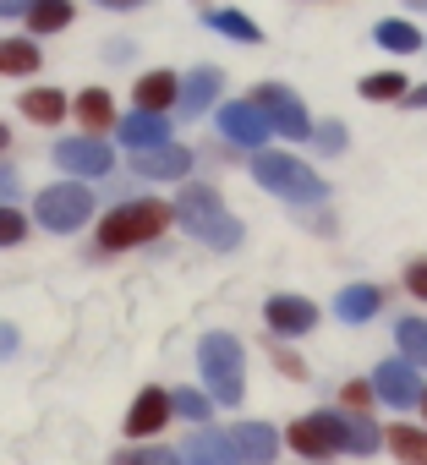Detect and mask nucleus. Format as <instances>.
Masks as SVG:
<instances>
[{"instance_id":"nucleus-1","label":"nucleus","mask_w":427,"mask_h":465,"mask_svg":"<svg viewBox=\"0 0 427 465\" xmlns=\"http://www.w3.org/2000/svg\"><path fill=\"white\" fill-rule=\"evenodd\" d=\"M170 208H175L181 230H186V236H197L203 247H220V252L242 247V224H236V213L220 203V192H214V186L192 181V186H181V197H175Z\"/></svg>"},{"instance_id":"nucleus-2","label":"nucleus","mask_w":427,"mask_h":465,"mask_svg":"<svg viewBox=\"0 0 427 465\" xmlns=\"http://www.w3.org/2000/svg\"><path fill=\"white\" fill-rule=\"evenodd\" d=\"M170 219H175V208H170V203H159V197L121 203V208H110V213H104V224H99V252L143 247V242L164 236V224H170Z\"/></svg>"},{"instance_id":"nucleus-3","label":"nucleus","mask_w":427,"mask_h":465,"mask_svg":"<svg viewBox=\"0 0 427 465\" xmlns=\"http://www.w3.org/2000/svg\"><path fill=\"white\" fill-rule=\"evenodd\" d=\"M197 367L208 378V400L242 405V394H247V356H242V340L236 334H203Z\"/></svg>"},{"instance_id":"nucleus-4","label":"nucleus","mask_w":427,"mask_h":465,"mask_svg":"<svg viewBox=\"0 0 427 465\" xmlns=\"http://www.w3.org/2000/svg\"><path fill=\"white\" fill-rule=\"evenodd\" d=\"M253 181L269 186V192H280V197H291V203H318V197H323V181H318L302 159L274 153V148L253 153Z\"/></svg>"},{"instance_id":"nucleus-5","label":"nucleus","mask_w":427,"mask_h":465,"mask_svg":"<svg viewBox=\"0 0 427 465\" xmlns=\"http://www.w3.org/2000/svg\"><path fill=\"white\" fill-rule=\"evenodd\" d=\"M34 213H39V224H50V230H77V224H88V213H94V192L83 186V181H61V186H45L39 192V203H34Z\"/></svg>"},{"instance_id":"nucleus-6","label":"nucleus","mask_w":427,"mask_h":465,"mask_svg":"<svg viewBox=\"0 0 427 465\" xmlns=\"http://www.w3.org/2000/svg\"><path fill=\"white\" fill-rule=\"evenodd\" d=\"M55 164H61L66 175H77V181H94V175H110L115 153H110L104 137H66V143L55 148Z\"/></svg>"},{"instance_id":"nucleus-7","label":"nucleus","mask_w":427,"mask_h":465,"mask_svg":"<svg viewBox=\"0 0 427 465\" xmlns=\"http://www.w3.org/2000/svg\"><path fill=\"white\" fill-rule=\"evenodd\" d=\"M253 104L269 115V126H274L280 137H307V110H302V99H296L291 88H280V83H263Z\"/></svg>"},{"instance_id":"nucleus-8","label":"nucleus","mask_w":427,"mask_h":465,"mask_svg":"<svg viewBox=\"0 0 427 465\" xmlns=\"http://www.w3.org/2000/svg\"><path fill=\"white\" fill-rule=\"evenodd\" d=\"M220 137H231V143H242V148H258V153H263V143L274 137V126H269V115H263L258 104L236 99V104H225V110H220Z\"/></svg>"},{"instance_id":"nucleus-9","label":"nucleus","mask_w":427,"mask_h":465,"mask_svg":"<svg viewBox=\"0 0 427 465\" xmlns=\"http://www.w3.org/2000/svg\"><path fill=\"white\" fill-rule=\"evenodd\" d=\"M372 394L405 411V405H422V394H427V389H422V378H416V367H411V361H383V367L372 372Z\"/></svg>"},{"instance_id":"nucleus-10","label":"nucleus","mask_w":427,"mask_h":465,"mask_svg":"<svg viewBox=\"0 0 427 465\" xmlns=\"http://www.w3.org/2000/svg\"><path fill=\"white\" fill-rule=\"evenodd\" d=\"M263 323H269L274 334L296 340V334H313V323H318V307H313L307 296H269V307H263Z\"/></svg>"},{"instance_id":"nucleus-11","label":"nucleus","mask_w":427,"mask_h":465,"mask_svg":"<svg viewBox=\"0 0 427 465\" xmlns=\"http://www.w3.org/2000/svg\"><path fill=\"white\" fill-rule=\"evenodd\" d=\"M231 449H236L242 465H269L274 449H280V438H274L269 421H242V427H231Z\"/></svg>"},{"instance_id":"nucleus-12","label":"nucleus","mask_w":427,"mask_h":465,"mask_svg":"<svg viewBox=\"0 0 427 465\" xmlns=\"http://www.w3.org/2000/svg\"><path fill=\"white\" fill-rule=\"evenodd\" d=\"M121 143L132 148V153H154V148H164V137H170V121L164 115H148V110H132L121 126Z\"/></svg>"},{"instance_id":"nucleus-13","label":"nucleus","mask_w":427,"mask_h":465,"mask_svg":"<svg viewBox=\"0 0 427 465\" xmlns=\"http://www.w3.org/2000/svg\"><path fill=\"white\" fill-rule=\"evenodd\" d=\"M170 421V394L164 389H143L137 400H132V411H126V432L132 438H148V432H159Z\"/></svg>"},{"instance_id":"nucleus-14","label":"nucleus","mask_w":427,"mask_h":465,"mask_svg":"<svg viewBox=\"0 0 427 465\" xmlns=\"http://www.w3.org/2000/svg\"><path fill=\"white\" fill-rule=\"evenodd\" d=\"M132 164H137V175H148V181H181V175L192 170V153L175 148V143H164V148H154V153H132Z\"/></svg>"},{"instance_id":"nucleus-15","label":"nucleus","mask_w":427,"mask_h":465,"mask_svg":"<svg viewBox=\"0 0 427 465\" xmlns=\"http://www.w3.org/2000/svg\"><path fill=\"white\" fill-rule=\"evenodd\" d=\"M181 465H242L231 449V432H197L181 443Z\"/></svg>"},{"instance_id":"nucleus-16","label":"nucleus","mask_w":427,"mask_h":465,"mask_svg":"<svg viewBox=\"0 0 427 465\" xmlns=\"http://www.w3.org/2000/svg\"><path fill=\"white\" fill-rule=\"evenodd\" d=\"M175 99H181V77H175V72H148V77H137V110L159 115V110H170Z\"/></svg>"},{"instance_id":"nucleus-17","label":"nucleus","mask_w":427,"mask_h":465,"mask_svg":"<svg viewBox=\"0 0 427 465\" xmlns=\"http://www.w3.org/2000/svg\"><path fill=\"white\" fill-rule=\"evenodd\" d=\"M214 94H220V72H214V66H197V72L181 83V99H175V104H181V115L192 121V115H203V110L214 104Z\"/></svg>"},{"instance_id":"nucleus-18","label":"nucleus","mask_w":427,"mask_h":465,"mask_svg":"<svg viewBox=\"0 0 427 465\" xmlns=\"http://www.w3.org/2000/svg\"><path fill=\"white\" fill-rule=\"evenodd\" d=\"M77 121L88 126V137H99L104 126H115V104H110V94L104 88H88V94H77Z\"/></svg>"},{"instance_id":"nucleus-19","label":"nucleus","mask_w":427,"mask_h":465,"mask_svg":"<svg viewBox=\"0 0 427 465\" xmlns=\"http://www.w3.org/2000/svg\"><path fill=\"white\" fill-rule=\"evenodd\" d=\"M34 72H39L34 39H0V77H34Z\"/></svg>"},{"instance_id":"nucleus-20","label":"nucleus","mask_w":427,"mask_h":465,"mask_svg":"<svg viewBox=\"0 0 427 465\" xmlns=\"http://www.w3.org/2000/svg\"><path fill=\"white\" fill-rule=\"evenodd\" d=\"M378 302H383V296H378V285H345V291H340V302H334V312H340L345 323H367V318L378 312Z\"/></svg>"},{"instance_id":"nucleus-21","label":"nucleus","mask_w":427,"mask_h":465,"mask_svg":"<svg viewBox=\"0 0 427 465\" xmlns=\"http://www.w3.org/2000/svg\"><path fill=\"white\" fill-rule=\"evenodd\" d=\"M383 443L394 449L400 465H427V432H422V427H389Z\"/></svg>"},{"instance_id":"nucleus-22","label":"nucleus","mask_w":427,"mask_h":465,"mask_svg":"<svg viewBox=\"0 0 427 465\" xmlns=\"http://www.w3.org/2000/svg\"><path fill=\"white\" fill-rule=\"evenodd\" d=\"M23 115L39 121V126H55V121L66 115V99H61L55 88H34V94H23Z\"/></svg>"},{"instance_id":"nucleus-23","label":"nucleus","mask_w":427,"mask_h":465,"mask_svg":"<svg viewBox=\"0 0 427 465\" xmlns=\"http://www.w3.org/2000/svg\"><path fill=\"white\" fill-rule=\"evenodd\" d=\"M66 23H72V0H34V12H28L34 34H61Z\"/></svg>"},{"instance_id":"nucleus-24","label":"nucleus","mask_w":427,"mask_h":465,"mask_svg":"<svg viewBox=\"0 0 427 465\" xmlns=\"http://www.w3.org/2000/svg\"><path fill=\"white\" fill-rule=\"evenodd\" d=\"M372 39H378L383 50H394V55H411V50H422V34H416L411 23H400V17L378 23V28H372Z\"/></svg>"},{"instance_id":"nucleus-25","label":"nucleus","mask_w":427,"mask_h":465,"mask_svg":"<svg viewBox=\"0 0 427 465\" xmlns=\"http://www.w3.org/2000/svg\"><path fill=\"white\" fill-rule=\"evenodd\" d=\"M394 340H400V351H405L411 367H427V323H422V318H400Z\"/></svg>"},{"instance_id":"nucleus-26","label":"nucleus","mask_w":427,"mask_h":465,"mask_svg":"<svg viewBox=\"0 0 427 465\" xmlns=\"http://www.w3.org/2000/svg\"><path fill=\"white\" fill-rule=\"evenodd\" d=\"M411 88H405V77L400 72H372V77H362V99H372V104H389V99H405Z\"/></svg>"},{"instance_id":"nucleus-27","label":"nucleus","mask_w":427,"mask_h":465,"mask_svg":"<svg viewBox=\"0 0 427 465\" xmlns=\"http://www.w3.org/2000/svg\"><path fill=\"white\" fill-rule=\"evenodd\" d=\"M214 34H225V39H242V45H258V23H247L242 12H208L203 17Z\"/></svg>"},{"instance_id":"nucleus-28","label":"nucleus","mask_w":427,"mask_h":465,"mask_svg":"<svg viewBox=\"0 0 427 465\" xmlns=\"http://www.w3.org/2000/svg\"><path fill=\"white\" fill-rule=\"evenodd\" d=\"M307 421L318 427V438L329 443V454H334V449H351V432H345V416H340V411H318V416H307Z\"/></svg>"},{"instance_id":"nucleus-29","label":"nucleus","mask_w":427,"mask_h":465,"mask_svg":"<svg viewBox=\"0 0 427 465\" xmlns=\"http://www.w3.org/2000/svg\"><path fill=\"white\" fill-rule=\"evenodd\" d=\"M345 432H351V449H345V454H372V449L383 443V432H378L362 411H356V416H345Z\"/></svg>"},{"instance_id":"nucleus-30","label":"nucleus","mask_w":427,"mask_h":465,"mask_svg":"<svg viewBox=\"0 0 427 465\" xmlns=\"http://www.w3.org/2000/svg\"><path fill=\"white\" fill-rule=\"evenodd\" d=\"M291 449H296V454H307V460H323V454H329V443L318 438V427H313L307 416H302V421H291Z\"/></svg>"},{"instance_id":"nucleus-31","label":"nucleus","mask_w":427,"mask_h":465,"mask_svg":"<svg viewBox=\"0 0 427 465\" xmlns=\"http://www.w3.org/2000/svg\"><path fill=\"white\" fill-rule=\"evenodd\" d=\"M170 411H181L186 421H208L214 400H208V394H197V389H181V394H170Z\"/></svg>"},{"instance_id":"nucleus-32","label":"nucleus","mask_w":427,"mask_h":465,"mask_svg":"<svg viewBox=\"0 0 427 465\" xmlns=\"http://www.w3.org/2000/svg\"><path fill=\"white\" fill-rule=\"evenodd\" d=\"M115 465H181V454H170V449H121Z\"/></svg>"},{"instance_id":"nucleus-33","label":"nucleus","mask_w":427,"mask_h":465,"mask_svg":"<svg viewBox=\"0 0 427 465\" xmlns=\"http://www.w3.org/2000/svg\"><path fill=\"white\" fill-rule=\"evenodd\" d=\"M23 236H28V219L17 208H0V247H17Z\"/></svg>"},{"instance_id":"nucleus-34","label":"nucleus","mask_w":427,"mask_h":465,"mask_svg":"<svg viewBox=\"0 0 427 465\" xmlns=\"http://www.w3.org/2000/svg\"><path fill=\"white\" fill-rule=\"evenodd\" d=\"M318 148H323V153H340V148H345V126H340V121H323V126H318Z\"/></svg>"},{"instance_id":"nucleus-35","label":"nucleus","mask_w":427,"mask_h":465,"mask_svg":"<svg viewBox=\"0 0 427 465\" xmlns=\"http://www.w3.org/2000/svg\"><path fill=\"white\" fill-rule=\"evenodd\" d=\"M405 291H411L416 302H427V258H416V263L405 269Z\"/></svg>"},{"instance_id":"nucleus-36","label":"nucleus","mask_w":427,"mask_h":465,"mask_svg":"<svg viewBox=\"0 0 427 465\" xmlns=\"http://www.w3.org/2000/svg\"><path fill=\"white\" fill-rule=\"evenodd\" d=\"M340 400H345L351 411H362V405L372 400V383H362V378H356V383H345V389H340Z\"/></svg>"},{"instance_id":"nucleus-37","label":"nucleus","mask_w":427,"mask_h":465,"mask_svg":"<svg viewBox=\"0 0 427 465\" xmlns=\"http://www.w3.org/2000/svg\"><path fill=\"white\" fill-rule=\"evenodd\" d=\"M34 0H0V17H28Z\"/></svg>"},{"instance_id":"nucleus-38","label":"nucleus","mask_w":427,"mask_h":465,"mask_svg":"<svg viewBox=\"0 0 427 465\" xmlns=\"http://www.w3.org/2000/svg\"><path fill=\"white\" fill-rule=\"evenodd\" d=\"M12 192H17V175H12V170H0V208L12 203Z\"/></svg>"},{"instance_id":"nucleus-39","label":"nucleus","mask_w":427,"mask_h":465,"mask_svg":"<svg viewBox=\"0 0 427 465\" xmlns=\"http://www.w3.org/2000/svg\"><path fill=\"white\" fill-rule=\"evenodd\" d=\"M94 6H110V12H137V6H148V0H94Z\"/></svg>"},{"instance_id":"nucleus-40","label":"nucleus","mask_w":427,"mask_h":465,"mask_svg":"<svg viewBox=\"0 0 427 465\" xmlns=\"http://www.w3.org/2000/svg\"><path fill=\"white\" fill-rule=\"evenodd\" d=\"M400 104H411V110H427V83H422V88H411V94H405Z\"/></svg>"},{"instance_id":"nucleus-41","label":"nucleus","mask_w":427,"mask_h":465,"mask_svg":"<svg viewBox=\"0 0 427 465\" xmlns=\"http://www.w3.org/2000/svg\"><path fill=\"white\" fill-rule=\"evenodd\" d=\"M12 351H17V329L0 323V356H12Z\"/></svg>"},{"instance_id":"nucleus-42","label":"nucleus","mask_w":427,"mask_h":465,"mask_svg":"<svg viewBox=\"0 0 427 465\" xmlns=\"http://www.w3.org/2000/svg\"><path fill=\"white\" fill-rule=\"evenodd\" d=\"M0 148H6V126H0Z\"/></svg>"},{"instance_id":"nucleus-43","label":"nucleus","mask_w":427,"mask_h":465,"mask_svg":"<svg viewBox=\"0 0 427 465\" xmlns=\"http://www.w3.org/2000/svg\"><path fill=\"white\" fill-rule=\"evenodd\" d=\"M411 6H427V0H411Z\"/></svg>"},{"instance_id":"nucleus-44","label":"nucleus","mask_w":427,"mask_h":465,"mask_svg":"<svg viewBox=\"0 0 427 465\" xmlns=\"http://www.w3.org/2000/svg\"><path fill=\"white\" fill-rule=\"evenodd\" d=\"M422 411H427V394H422Z\"/></svg>"}]
</instances>
